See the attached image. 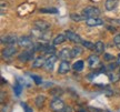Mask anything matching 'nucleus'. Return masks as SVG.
I'll return each mask as SVG.
<instances>
[{"label": "nucleus", "mask_w": 120, "mask_h": 112, "mask_svg": "<svg viewBox=\"0 0 120 112\" xmlns=\"http://www.w3.org/2000/svg\"><path fill=\"white\" fill-rule=\"evenodd\" d=\"M34 4H23L18 8V13L21 17H26L31 12H34Z\"/></svg>", "instance_id": "1"}, {"label": "nucleus", "mask_w": 120, "mask_h": 112, "mask_svg": "<svg viewBox=\"0 0 120 112\" xmlns=\"http://www.w3.org/2000/svg\"><path fill=\"white\" fill-rule=\"evenodd\" d=\"M37 50H40V51H43L45 53H47V54H55V52H56V49H55V44L52 43H47V42H43V43H39L37 48H36Z\"/></svg>", "instance_id": "2"}, {"label": "nucleus", "mask_w": 120, "mask_h": 112, "mask_svg": "<svg viewBox=\"0 0 120 112\" xmlns=\"http://www.w3.org/2000/svg\"><path fill=\"white\" fill-rule=\"evenodd\" d=\"M50 109L53 112H61L64 109V102L59 98H56L51 101L50 103Z\"/></svg>", "instance_id": "3"}, {"label": "nucleus", "mask_w": 120, "mask_h": 112, "mask_svg": "<svg viewBox=\"0 0 120 112\" xmlns=\"http://www.w3.org/2000/svg\"><path fill=\"white\" fill-rule=\"evenodd\" d=\"M82 14L86 18H91V17H98L100 14V10L96 7H87L82 10Z\"/></svg>", "instance_id": "4"}, {"label": "nucleus", "mask_w": 120, "mask_h": 112, "mask_svg": "<svg viewBox=\"0 0 120 112\" xmlns=\"http://www.w3.org/2000/svg\"><path fill=\"white\" fill-rule=\"evenodd\" d=\"M18 44L21 48H29V49L30 48H34V41L31 40L30 37H26V36L20 37L18 39Z\"/></svg>", "instance_id": "5"}, {"label": "nucleus", "mask_w": 120, "mask_h": 112, "mask_svg": "<svg viewBox=\"0 0 120 112\" xmlns=\"http://www.w3.org/2000/svg\"><path fill=\"white\" fill-rule=\"evenodd\" d=\"M34 49L32 50H26V51L21 52L19 56H18V60H20L21 62H27L29 60L34 59Z\"/></svg>", "instance_id": "6"}, {"label": "nucleus", "mask_w": 120, "mask_h": 112, "mask_svg": "<svg viewBox=\"0 0 120 112\" xmlns=\"http://www.w3.org/2000/svg\"><path fill=\"white\" fill-rule=\"evenodd\" d=\"M86 25L88 27H98L103 25V20L102 19H99L97 17H91V18H86L85 19Z\"/></svg>", "instance_id": "7"}, {"label": "nucleus", "mask_w": 120, "mask_h": 112, "mask_svg": "<svg viewBox=\"0 0 120 112\" xmlns=\"http://www.w3.org/2000/svg\"><path fill=\"white\" fill-rule=\"evenodd\" d=\"M16 42H18V39L16 36H13V35H7V36H4V37L1 38V43H2V44L13 46Z\"/></svg>", "instance_id": "8"}, {"label": "nucleus", "mask_w": 120, "mask_h": 112, "mask_svg": "<svg viewBox=\"0 0 120 112\" xmlns=\"http://www.w3.org/2000/svg\"><path fill=\"white\" fill-rule=\"evenodd\" d=\"M66 37H67V39L68 40H70L71 42L73 43H82V40L81 38H80V36H78L77 33H75V32H72V31H66Z\"/></svg>", "instance_id": "9"}, {"label": "nucleus", "mask_w": 120, "mask_h": 112, "mask_svg": "<svg viewBox=\"0 0 120 112\" xmlns=\"http://www.w3.org/2000/svg\"><path fill=\"white\" fill-rule=\"evenodd\" d=\"M57 61V57L51 54V56L48 58L47 60H46V63H45V68L47 71H52L53 69V67H55V63H56Z\"/></svg>", "instance_id": "10"}, {"label": "nucleus", "mask_w": 120, "mask_h": 112, "mask_svg": "<svg viewBox=\"0 0 120 112\" xmlns=\"http://www.w3.org/2000/svg\"><path fill=\"white\" fill-rule=\"evenodd\" d=\"M16 52H17V49L16 47H13V46H8V47H6L2 50V56L4 58H11L12 56L16 54Z\"/></svg>", "instance_id": "11"}, {"label": "nucleus", "mask_w": 120, "mask_h": 112, "mask_svg": "<svg viewBox=\"0 0 120 112\" xmlns=\"http://www.w3.org/2000/svg\"><path fill=\"white\" fill-rule=\"evenodd\" d=\"M69 70H70V65H69V62H68V61H66V60H62V61H61V63L59 65L58 73L64 74V73H67Z\"/></svg>", "instance_id": "12"}, {"label": "nucleus", "mask_w": 120, "mask_h": 112, "mask_svg": "<svg viewBox=\"0 0 120 112\" xmlns=\"http://www.w3.org/2000/svg\"><path fill=\"white\" fill-rule=\"evenodd\" d=\"M59 58L60 59H62V60H69L70 58H72L71 57V50L69 49V48H64L62 50H60L59 52Z\"/></svg>", "instance_id": "13"}, {"label": "nucleus", "mask_w": 120, "mask_h": 112, "mask_svg": "<svg viewBox=\"0 0 120 112\" xmlns=\"http://www.w3.org/2000/svg\"><path fill=\"white\" fill-rule=\"evenodd\" d=\"M34 26H36V28H38L40 30L46 31L50 28V23L47 21H43V20H37V21H34Z\"/></svg>", "instance_id": "14"}, {"label": "nucleus", "mask_w": 120, "mask_h": 112, "mask_svg": "<svg viewBox=\"0 0 120 112\" xmlns=\"http://www.w3.org/2000/svg\"><path fill=\"white\" fill-rule=\"evenodd\" d=\"M99 62H100V60H99L97 54H91L88 58V65H89L90 68H96L99 65Z\"/></svg>", "instance_id": "15"}, {"label": "nucleus", "mask_w": 120, "mask_h": 112, "mask_svg": "<svg viewBox=\"0 0 120 112\" xmlns=\"http://www.w3.org/2000/svg\"><path fill=\"white\" fill-rule=\"evenodd\" d=\"M118 2H119V0H107L106 1V9L108 11L115 10L116 7L118 6Z\"/></svg>", "instance_id": "16"}, {"label": "nucleus", "mask_w": 120, "mask_h": 112, "mask_svg": "<svg viewBox=\"0 0 120 112\" xmlns=\"http://www.w3.org/2000/svg\"><path fill=\"white\" fill-rule=\"evenodd\" d=\"M46 63V60L43 59V57H38V58H36L32 62V67L34 68H41L42 65H45Z\"/></svg>", "instance_id": "17"}, {"label": "nucleus", "mask_w": 120, "mask_h": 112, "mask_svg": "<svg viewBox=\"0 0 120 112\" xmlns=\"http://www.w3.org/2000/svg\"><path fill=\"white\" fill-rule=\"evenodd\" d=\"M94 51H96L97 54H100V53H102L105 51V44H103L102 41L96 42V44H94Z\"/></svg>", "instance_id": "18"}, {"label": "nucleus", "mask_w": 120, "mask_h": 112, "mask_svg": "<svg viewBox=\"0 0 120 112\" xmlns=\"http://www.w3.org/2000/svg\"><path fill=\"white\" fill-rule=\"evenodd\" d=\"M45 101H46V97L43 94H40L37 97V99H36V105H37V108L40 109V108H42L43 107V103H45Z\"/></svg>", "instance_id": "19"}, {"label": "nucleus", "mask_w": 120, "mask_h": 112, "mask_svg": "<svg viewBox=\"0 0 120 112\" xmlns=\"http://www.w3.org/2000/svg\"><path fill=\"white\" fill-rule=\"evenodd\" d=\"M67 39V37L64 35H59L57 36L56 38L53 39V41H52V43L55 44V46H58V44H61L62 42H64V40Z\"/></svg>", "instance_id": "20"}, {"label": "nucleus", "mask_w": 120, "mask_h": 112, "mask_svg": "<svg viewBox=\"0 0 120 112\" xmlns=\"http://www.w3.org/2000/svg\"><path fill=\"white\" fill-rule=\"evenodd\" d=\"M82 54V49L80 47H75L71 50V57L72 58H77V57H79V56H81Z\"/></svg>", "instance_id": "21"}, {"label": "nucleus", "mask_w": 120, "mask_h": 112, "mask_svg": "<svg viewBox=\"0 0 120 112\" xmlns=\"http://www.w3.org/2000/svg\"><path fill=\"white\" fill-rule=\"evenodd\" d=\"M22 89H23V86H22V84H20V83L17 81V83L15 84V87H13V91H15V94L17 95V97H19V95L21 94Z\"/></svg>", "instance_id": "22"}, {"label": "nucleus", "mask_w": 120, "mask_h": 112, "mask_svg": "<svg viewBox=\"0 0 120 112\" xmlns=\"http://www.w3.org/2000/svg\"><path fill=\"white\" fill-rule=\"evenodd\" d=\"M83 65H85L83 61L79 60V61H77V62H75V63H73L72 69L75 70V71H81V70L83 69Z\"/></svg>", "instance_id": "23"}, {"label": "nucleus", "mask_w": 120, "mask_h": 112, "mask_svg": "<svg viewBox=\"0 0 120 112\" xmlns=\"http://www.w3.org/2000/svg\"><path fill=\"white\" fill-rule=\"evenodd\" d=\"M40 12H43V13H57L58 10L56 8H42L40 9Z\"/></svg>", "instance_id": "24"}, {"label": "nucleus", "mask_w": 120, "mask_h": 112, "mask_svg": "<svg viewBox=\"0 0 120 112\" xmlns=\"http://www.w3.org/2000/svg\"><path fill=\"white\" fill-rule=\"evenodd\" d=\"M70 18L75 20V21H81L83 19H86V17H81V16H79V14H76V13H71L70 14Z\"/></svg>", "instance_id": "25"}, {"label": "nucleus", "mask_w": 120, "mask_h": 112, "mask_svg": "<svg viewBox=\"0 0 120 112\" xmlns=\"http://www.w3.org/2000/svg\"><path fill=\"white\" fill-rule=\"evenodd\" d=\"M62 92H64V91L61 90V89H59V88H55L53 90L50 91V94H52L53 97H58V95H60Z\"/></svg>", "instance_id": "26"}, {"label": "nucleus", "mask_w": 120, "mask_h": 112, "mask_svg": "<svg viewBox=\"0 0 120 112\" xmlns=\"http://www.w3.org/2000/svg\"><path fill=\"white\" fill-rule=\"evenodd\" d=\"M31 78H32V80L36 82V84H37V86L41 84L42 80H41V78L39 77V76H37V74H31Z\"/></svg>", "instance_id": "27"}, {"label": "nucleus", "mask_w": 120, "mask_h": 112, "mask_svg": "<svg viewBox=\"0 0 120 112\" xmlns=\"http://www.w3.org/2000/svg\"><path fill=\"white\" fill-rule=\"evenodd\" d=\"M82 44H83V47L87 48V49H94V43H91L90 41H82Z\"/></svg>", "instance_id": "28"}, {"label": "nucleus", "mask_w": 120, "mask_h": 112, "mask_svg": "<svg viewBox=\"0 0 120 112\" xmlns=\"http://www.w3.org/2000/svg\"><path fill=\"white\" fill-rule=\"evenodd\" d=\"M109 78H110V81H112V82H117L119 80V76L115 73H110L109 74Z\"/></svg>", "instance_id": "29"}, {"label": "nucleus", "mask_w": 120, "mask_h": 112, "mask_svg": "<svg viewBox=\"0 0 120 112\" xmlns=\"http://www.w3.org/2000/svg\"><path fill=\"white\" fill-rule=\"evenodd\" d=\"M21 107L23 108L25 112H34V111H32V109L30 108V107L27 103H25V102H21Z\"/></svg>", "instance_id": "30"}, {"label": "nucleus", "mask_w": 120, "mask_h": 112, "mask_svg": "<svg viewBox=\"0 0 120 112\" xmlns=\"http://www.w3.org/2000/svg\"><path fill=\"white\" fill-rule=\"evenodd\" d=\"M113 42H115V44H116V47L118 48V49H120V35L116 36L115 37V39H113Z\"/></svg>", "instance_id": "31"}, {"label": "nucleus", "mask_w": 120, "mask_h": 112, "mask_svg": "<svg viewBox=\"0 0 120 112\" xmlns=\"http://www.w3.org/2000/svg\"><path fill=\"white\" fill-rule=\"evenodd\" d=\"M103 58H105V60L106 61H112L115 58H113V56H111V54H108V53H105L103 54Z\"/></svg>", "instance_id": "32"}, {"label": "nucleus", "mask_w": 120, "mask_h": 112, "mask_svg": "<svg viewBox=\"0 0 120 112\" xmlns=\"http://www.w3.org/2000/svg\"><path fill=\"white\" fill-rule=\"evenodd\" d=\"M61 112H72V109L70 108V107H64V109Z\"/></svg>", "instance_id": "33"}, {"label": "nucleus", "mask_w": 120, "mask_h": 112, "mask_svg": "<svg viewBox=\"0 0 120 112\" xmlns=\"http://www.w3.org/2000/svg\"><path fill=\"white\" fill-rule=\"evenodd\" d=\"M117 65H120V53L118 54V57H117Z\"/></svg>", "instance_id": "34"}, {"label": "nucleus", "mask_w": 120, "mask_h": 112, "mask_svg": "<svg viewBox=\"0 0 120 112\" xmlns=\"http://www.w3.org/2000/svg\"><path fill=\"white\" fill-rule=\"evenodd\" d=\"M80 112H86V111H83V110H80Z\"/></svg>", "instance_id": "35"}, {"label": "nucleus", "mask_w": 120, "mask_h": 112, "mask_svg": "<svg viewBox=\"0 0 120 112\" xmlns=\"http://www.w3.org/2000/svg\"><path fill=\"white\" fill-rule=\"evenodd\" d=\"M103 112H111V111H108V110H107V111H103Z\"/></svg>", "instance_id": "36"}]
</instances>
